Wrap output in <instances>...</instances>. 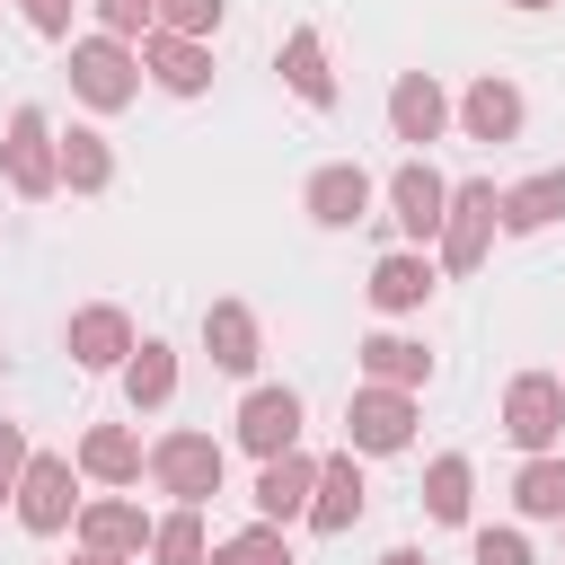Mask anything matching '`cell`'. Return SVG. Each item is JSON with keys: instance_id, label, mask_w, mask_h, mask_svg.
<instances>
[{"instance_id": "ba28073f", "label": "cell", "mask_w": 565, "mask_h": 565, "mask_svg": "<svg viewBox=\"0 0 565 565\" xmlns=\"http://www.w3.org/2000/svg\"><path fill=\"white\" fill-rule=\"evenodd\" d=\"M141 62H150V79L177 88V97L212 88V53H203V35H168V26H150V35H141Z\"/></svg>"}, {"instance_id": "8992f818", "label": "cell", "mask_w": 565, "mask_h": 565, "mask_svg": "<svg viewBox=\"0 0 565 565\" xmlns=\"http://www.w3.org/2000/svg\"><path fill=\"white\" fill-rule=\"evenodd\" d=\"M150 477H159L177 503H203V494H221V441H212V433H168V441L150 450Z\"/></svg>"}, {"instance_id": "7a4b0ae2", "label": "cell", "mask_w": 565, "mask_h": 565, "mask_svg": "<svg viewBox=\"0 0 565 565\" xmlns=\"http://www.w3.org/2000/svg\"><path fill=\"white\" fill-rule=\"evenodd\" d=\"M503 433H512L521 450H547V441L565 433V380H556V371H521V380L503 388Z\"/></svg>"}, {"instance_id": "5b68a950", "label": "cell", "mask_w": 565, "mask_h": 565, "mask_svg": "<svg viewBox=\"0 0 565 565\" xmlns=\"http://www.w3.org/2000/svg\"><path fill=\"white\" fill-rule=\"evenodd\" d=\"M494 185H450V212H441V265L450 274H477L486 265V238H494Z\"/></svg>"}, {"instance_id": "d4e9b609", "label": "cell", "mask_w": 565, "mask_h": 565, "mask_svg": "<svg viewBox=\"0 0 565 565\" xmlns=\"http://www.w3.org/2000/svg\"><path fill=\"white\" fill-rule=\"evenodd\" d=\"M79 539H88V547H106V556H124V547H141L150 530H141V512H132V503H79Z\"/></svg>"}, {"instance_id": "83f0119b", "label": "cell", "mask_w": 565, "mask_h": 565, "mask_svg": "<svg viewBox=\"0 0 565 565\" xmlns=\"http://www.w3.org/2000/svg\"><path fill=\"white\" fill-rule=\"evenodd\" d=\"M512 494H521V512H530V521H565V459H530Z\"/></svg>"}, {"instance_id": "4316f807", "label": "cell", "mask_w": 565, "mask_h": 565, "mask_svg": "<svg viewBox=\"0 0 565 565\" xmlns=\"http://www.w3.org/2000/svg\"><path fill=\"white\" fill-rule=\"evenodd\" d=\"M424 503H433V521H468V459L459 450H441L424 468Z\"/></svg>"}, {"instance_id": "9a60e30c", "label": "cell", "mask_w": 565, "mask_h": 565, "mask_svg": "<svg viewBox=\"0 0 565 565\" xmlns=\"http://www.w3.org/2000/svg\"><path fill=\"white\" fill-rule=\"evenodd\" d=\"M71 362H88V371L132 362V318H124V309H79V318H71Z\"/></svg>"}, {"instance_id": "d6a6232c", "label": "cell", "mask_w": 565, "mask_h": 565, "mask_svg": "<svg viewBox=\"0 0 565 565\" xmlns=\"http://www.w3.org/2000/svg\"><path fill=\"white\" fill-rule=\"evenodd\" d=\"M18 477H26V433L0 424V494H18Z\"/></svg>"}, {"instance_id": "2e32d148", "label": "cell", "mask_w": 565, "mask_h": 565, "mask_svg": "<svg viewBox=\"0 0 565 565\" xmlns=\"http://www.w3.org/2000/svg\"><path fill=\"white\" fill-rule=\"evenodd\" d=\"M459 124H468L477 141H512V132H521V88L486 71V79H477V88L459 97Z\"/></svg>"}, {"instance_id": "6da1fadb", "label": "cell", "mask_w": 565, "mask_h": 565, "mask_svg": "<svg viewBox=\"0 0 565 565\" xmlns=\"http://www.w3.org/2000/svg\"><path fill=\"white\" fill-rule=\"evenodd\" d=\"M71 88H79L97 115H115V106L141 97V62L124 53V35H88V44H71Z\"/></svg>"}, {"instance_id": "52a82bcc", "label": "cell", "mask_w": 565, "mask_h": 565, "mask_svg": "<svg viewBox=\"0 0 565 565\" xmlns=\"http://www.w3.org/2000/svg\"><path fill=\"white\" fill-rule=\"evenodd\" d=\"M238 441H247L256 459H282V450L300 441V397H291V388H247V406H238Z\"/></svg>"}, {"instance_id": "603a6c76", "label": "cell", "mask_w": 565, "mask_h": 565, "mask_svg": "<svg viewBox=\"0 0 565 565\" xmlns=\"http://www.w3.org/2000/svg\"><path fill=\"white\" fill-rule=\"evenodd\" d=\"M362 371H371V380H388V388H415V380L433 371V353H424V344H406V335H371V344H362Z\"/></svg>"}, {"instance_id": "9c48e42d", "label": "cell", "mask_w": 565, "mask_h": 565, "mask_svg": "<svg viewBox=\"0 0 565 565\" xmlns=\"http://www.w3.org/2000/svg\"><path fill=\"white\" fill-rule=\"evenodd\" d=\"M388 203H397V230L406 238H441V212H450V185L424 168V159H406L397 177H388Z\"/></svg>"}, {"instance_id": "e0dca14e", "label": "cell", "mask_w": 565, "mask_h": 565, "mask_svg": "<svg viewBox=\"0 0 565 565\" xmlns=\"http://www.w3.org/2000/svg\"><path fill=\"white\" fill-rule=\"evenodd\" d=\"M282 79H291V97H300V106H335V71H327V44H318L309 26H291V35H282Z\"/></svg>"}, {"instance_id": "7402d4cb", "label": "cell", "mask_w": 565, "mask_h": 565, "mask_svg": "<svg viewBox=\"0 0 565 565\" xmlns=\"http://www.w3.org/2000/svg\"><path fill=\"white\" fill-rule=\"evenodd\" d=\"M62 177H71L79 194H97V185L115 177V150H106V132H88V124H71V132H62Z\"/></svg>"}, {"instance_id": "1f68e13d", "label": "cell", "mask_w": 565, "mask_h": 565, "mask_svg": "<svg viewBox=\"0 0 565 565\" xmlns=\"http://www.w3.org/2000/svg\"><path fill=\"white\" fill-rule=\"evenodd\" d=\"M477 565H530L521 530H477Z\"/></svg>"}, {"instance_id": "44dd1931", "label": "cell", "mask_w": 565, "mask_h": 565, "mask_svg": "<svg viewBox=\"0 0 565 565\" xmlns=\"http://www.w3.org/2000/svg\"><path fill=\"white\" fill-rule=\"evenodd\" d=\"M547 221H565V168H547V177L503 194V230H547Z\"/></svg>"}, {"instance_id": "836d02e7", "label": "cell", "mask_w": 565, "mask_h": 565, "mask_svg": "<svg viewBox=\"0 0 565 565\" xmlns=\"http://www.w3.org/2000/svg\"><path fill=\"white\" fill-rule=\"evenodd\" d=\"M26 18H35V35H62L71 26V0H26Z\"/></svg>"}, {"instance_id": "8fae6325", "label": "cell", "mask_w": 565, "mask_h": 565, "mask_svg": "<svg viewBox=\"0 0 565 565\" xmlns=\"http://www.w3.org/2000/svg\"><path fill=\"white\" fill-rule=\"evenodd\" d=\"M71 459H26V477H18V521L26 530H71Z\"/></svg>"}, {"instance_id": "5bb4252c", "label": "cell", "mask_w": 565, "mask_h": 565, "mask_svg": "<svg viewBox=\"0 0 565 565\" xmlns=\"http://www.w3.org/2000/svg\"><path fill=\"white\" fill-rule=\"evenodd\" d=\"M441 124H450V97H441L424 71H406V79L388 88V132H397V141H441Z\"/></svg>"}, {"instance_id": "30bf717a", "label": "cell", "mask_w": 565, "mask_h": 565, "mask_svg": "<svg viewBox=\"0 0 565 565\" xmlns=\"http://www.w3.org/2000/svg\"><path fill=\"white\" fill-rule=\"evenodd\" d=\"M309 494H318V459L282 450V459L256 468V512H265V521H309Z\"/></svg>"}, {"instance_id": "7c38bea8", "label": "cell", "mask_w": 565, "mask_h": 565, "mask_svg": "<svg viewBox=\"0 0 565 565\" xmlns=\"http://www.w3.org/2000/svg\"><path fill=\"white\" fill-rule=\"evenodd\" d=\"M362 521V468H353V441L335 459H318V494H309V530H353Z\"/></svg>"}, {"instance_id": "cb8c5ba5", "label": "cell", "mask_w": 565, "mask_h": 565, "mask_svg": "<svg viewBox=\"0 0 565 565\" xmlns=\"http://www.w3.org/2000/svg\"><path fill=\"white\" fill-rule=\"evenodd\" d=\"M168 388H177V353H168V344H132L124 397H132V406H168Z\"/></svg>"}, {"instance_id": "f546056e", "label": "cell", "mask_w": 565, "mask_h": 565, "mask_svg": "<svg viewBox=\"0 0 565 565\" xmlns=\"http://www.w3.org/2000/svg\"><path fill=\"white\" fill-rule=\"evenodd\" d=\"M221 9H230V0H159V26H168V35H212Z\"/></svg>"}, {"instance_id": "4fadbf2b", "label": "cell", "mask_w": 565, "mask_h": 565, "mask_svg": "<svg viewBox=\"0 0 565 565\" xmlns=\"http://www.w3.org/2000/svg\"><path fill=\"white\" fill-rule=\"evenodd\" d=\"M371 212V177L353 168V159H327L318 177H309V221H327V230H353Z\"/></svg>"}, {"instance_id": "8d00e7d4", "label": "cell", "mask_w": 565, "mask_h": 565, "mask_svg": "<svg viewBox=\"0 0 565 565\" xmlns=\"http://www.w3.org/2000/svg\"><path fill=\"white\" fill-rule=\"evenodd\" d=\"M512 9H556V0H512Z\"/></svg>"}, {"instance_id": "f1b7e54d", "label": "cell", "mask_w": 565, "mask_h": 565, "mask_svg": "<svg viewBox=\"0 0 565 565\" xmlns=\"http://www.w3.org/2000/svg\"><path fill=\"white\" fill-rule=\"evenodd\" d=\"M212 565H291V547H282L274 521H256V530H238L230 547H212Z\"/></svg>"}, {"instance_id": "ac0fdd59", "label": "cell", "mask_w": 565, "mask_h": 565, "mask_svg": "<svg viewBox=\"0 0 565 565\" xmlns=\"http://www.w3.org/2000/svg\"><path fill=\"white\" fill-rule=\"evenodd\" d=\"M371 300H380V309H424V300H433V256H415V247L380 256V265H371Z\"/></svg>"}, {"instance_id": "e575fe53", "label": "cell", "mask_w": 565, "mask_h": 565, "mask_svg": "<svg viewBox=\"0 0 565 565\" xmlns=\"http://www.w3.org/2000/svg\"><path fill=\"white\" fill-rule=\"evenodd\" d=\"M79 565H124V556H106V547H88V556H79Z\"/></svg>"}, {"instance_id": "d6986e66", "label": "cell", "mask_w": 565, "mask_h": 565, "mask_svg": "<svg viewBox=\"0 0 565 565\" xmlns=\"http://www.w3.org/2000/svg\"><path fill=\"white\" fill-rule=\"evenodd\" d=\"M203 344H212L221 371H238V380L256 371V318H247L238 300H212V309H203Z\"/></svg>"}, {"instance_id": "3957f363", "label": "cell", "mask_w": 565, "mask_h": 565, "mask_svg": "<svg viewBox=\"0 0 565 565\" xmlns=\"http://www.w3.org/2000/svg\"><path fill=\"white\" fill-rule=\"evenodd\" d=\"M344 441H353V450H406V441H415V397L388 388V380L353 388V406H344Z\"/></svg>"}, {"instance_id": "d590c367", "label": "cell", "mask_w": 565, "mask_h": 565, "mask_svg": "<svg viewBox=\"0 0 565 565\" xmlns=\"http://www.w3.org/2000/svg\"><path fill=\"white\" fill-rule=\"evenodd\" d=\"M380 565H424V556H415V547H397V556H380Z\"/></svg>"}, {"instance_id": "4dcf8cb0", "label": "cell", "mask_w": 565, "mask_h": 565, "mask_svg": "<svg viewBox=\"0 0 565 565\" xmlns=\"http://www.w3.org/2000/svg\"><path fill=\"white\" fill-rule=\"evenodd\" d=\"M97 18H106V35H150L159 0H97Z\"/></svg>"}, {"instance_id": "484cf974", "label": "cell", "mask_w": 565, "mask_h": 565, "mask_svg": "<svg viewBox=\"0 0 565 565\" xmlns=\"http://www.w3.org/2000/svg\"><path fill=\"white\" fill-rule=\"evenodd\" d=\"M150 556H159V565H212V547H203V512H194V503L168 512V521L150 530Z\"/></svg>"}, {"instance_id": "ffe728a7", "label": "cell", "mask_w": 565, "mask_h": 565, "mask_svg": "<svg viewBox=\"0 0 565 565\" xmlns=\"http://www.w3.org/2000/svg\"><path fill=\"white\" fill-rule=\"evenodd\" d=\"M79 468L106 477V486H132V477H141V441H132L124 424H97V433L79 441Z\"/></svg>"}, {"instance_id": "277c9868", "label": "cell", "mask_w": 565, "mask_h": 565, "mask_svg": "<svg viewBox=\"0 0 565 565\" xmlns=\"http://www.w3.org/2000/svg\"><path fill=\"white\" fill-rule=\"evenodd\" d=\"M0 159H9V185H18V194H53V185H62V141H53V124H44L35 106L9 115Z\"/></svg>"}]
</instances>
